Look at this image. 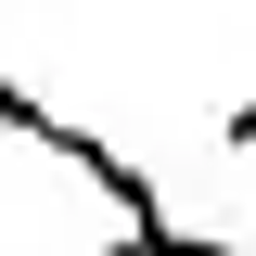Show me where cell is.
<instances>
[{"label": "cell", "instance_id": "cell-1", "mask_svg": "<svg viewBox=\"0 0 256 256\" xmlns=\"http://www.w3.org/2000/svg\"><path fill=\"white\" fill-rule=\"evenodd\" d=\"M230 154H244V180H256V102H230Z\"/></svg>", "mask_w": 256, "mask_h": 256}]
</instances>
